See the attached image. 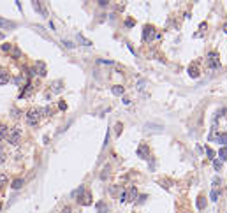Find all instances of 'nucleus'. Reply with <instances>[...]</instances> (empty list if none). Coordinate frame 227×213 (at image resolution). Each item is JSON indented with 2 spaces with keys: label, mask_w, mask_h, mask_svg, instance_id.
<instances>
[{
  "label": "nucleus",
  "mask_w": 227,
  "mask_h": 213,
  "mask_svg": "<svg viewBox=\"0 0 227 213\" xmlns=\"http://www.w3.org/2000/svg\"><path fill=\"white\" fill-rule=\"evenodd\" d=\"M72 195H79V197H78V203L79 204H85V206H86V204L92 203V195H90L88 192H85V187H79Z\"/></svg>",
  "instance_id": "1"
},
{
  "label": "nucleus",
  "mask_w": 227,
  "mask_h": 213,
  "mask_svg": "<svg viewBox=\"0 0 227 213\" xmlns=\"http://www.w3.org/2000/svg\"><path fill=\"white\" fill-rule=\"evenodd\" d=\"M41 115H42V109H39V108H32V109H28V113H27V122L30 123V125H37Z\"/></svg>",
  "instance_id": "2"
},
{
  "label": "nucleus",
  "mask_w": 227,
  "mask_h": 213,
  "mask_svg": "<svg viewBox=\"0 0 227 213\" xmlns=\"http://www.w3.org/2000/svg\"><path fill=\"white\" fill-rule=\"evenodd\" d=\"M20 139H21V129L20 127H14L11 131V134L7 136V141H9V144H18Z\"/></svg>",
  "instance_id": "3"
},
{
  "label": "nucleus",
  "mask_w": 227,
  "mask_h": 213,
  "mask_svg": "<svg viewBox=\"0 0 227 213\" xmlns=\"http://www.w3.org/2000/svg\"><path fill=\"white\" fill-rule=\"evenodd\" d=\"M208 65L211 67V69H218L220 67V62H218V53H209L208 55Z\"/></svg>",
  "instance_id": "4"
},
{
  "label": "nucleus",
  "mask_w": 227,
  "mask_h": 213,
  "mask_svg": "<svg viewBox=\"0 0 227 213\" xmlns=\"http://www.w3.org/2000/svg\"><path fill=\"white\" fill-rule=\"evenodd\" d=\"M153 37H155V27L146 25L145 28H143V39H145V41H152Z\"/></svg>",
  "instance_id": "5"
},
{
  "label": "nucleus",
  "mask_w": 227,
  "mask_h": 213,
  "mask_svg": "<svg viewBox=\"0 0 227 213\" xmlns=\"http://www.w3.org/2000/svg\"><path fill=\"white\" fill-rule=\"evenodd\" d=\"M137 155L141 157V159H150V148L146 146V144H139V148H137Z\"/></svg>",
  "instance_id": "6"
},
{
  "label": "nucleus",
  "mask_w": 227,
  "mask_h": 213,
  "mask_svg": "<svg viewBox=\"0 0 227 213\" xmlns=\"http://www.w3.org/2000/svg\"><path fill=\"white\" fill-rule=\"evenodd\" d=\"M136 197H137V189H136V187H130V189L127 190V203L136 201Z\"/></svg>",
  "instance_id": "7"
},
{
  "label": "nucleus",
  "mask_w": 227,
  "mask_h": 213,
  "mask_svg": "<svg viewBox=\"0 0 227 213\" xmlns=\"http://www.w3.org/2000/svg\"><path fill=\"white\" fill-rule=\"evenodd\" d=\"M35 72H39V76H46V63L39 60L35 63Z\"/></svg>",
  "instance_id": "8"
},
{
  "label": "nucleus",
  "mask_w": 227,
  "mask_h": 213,
  "mask_svg": "<svg viewBox=\"0 0 227 213\" xmlns=\"http://www.w3.org/2000/svg\"><path fill=\"white\" fill-rule=\"evenodd\" d=\"M97 213H109V206L104 201H99L97 203Z\"/></svg>",
  "instance_id": "9"
},
{
  "label": "nucleus",
  "mask_w": 227,
  "mask_h": 213,
  "mask_svg": "<svg viewBox=\"0 0 227 213\" xmlns=\"http://www.w3.org/2000/svg\"><path fill=\"white\" fill-rule=\"evenodd\" d=\"M34 4V9L37 11V12H41L42 16H48V12H46V9L42 7V2H32Z\"/></svg>",
  "instance_id": "10"
},
{
  "label": "nucleus",
  "mask_w": 227,
  "mask_h": 213,
  "mask_svg": "<svg viewBox=\"0 0 227 213\" xmlns=\"http://www.w3.org/2000/svg\"><path fill=\"white\" fill-rule=\"evenodd\" d=\"M11 76L7 71H0V85H5V83H9Z\"/></svg>",
  "instance_id": "11"
},
{
  "label": "nucleus",
  "mask_w": 227,
  "mask_h": 213,
  "mask_svg": "<svg viewBox=\"0 0 227 213\" xmlns=\"http://www.w3.org/2000/svg\"><path fill=\"white\" fill-rule=\"evenodd\" d=\"M111 92H113L114 95H123V93H125V88L122 86V85H114L113 88H111Z\"/></svg>",
  "instance_id": "12"
},
{
  "label": "nucleus",
  "mask_w": 227,
  "mask_h": 213,
  "mask_svg": "<svg viewBox=\"0 0 227 213\" xmlns=\"http://www.w3.org/2000/svg\"><path fill=\"white\" fill-rule=\"evenodd\" d=\"M0 27H5V28H14L16 25H14L12 21H7V20H4V18H0Z\"/></svg>",
  "instance_id": "13"
},
{
  "label": "nucleus",
  "mask_w": 227,
  "mask_h": 213,
  "mask_svg": "<svg viewBox=\"0 0 227 213\" xmlns=\"http://www.w3.org/2000/svg\"><path fill=\"white\" fill-rule=\"evenodd\" d=\"M188 74H190L192 78H197V76H199V69H197L196 65H190V67H188Z\"/></svg>",
  "instance_id": "14"
},
{
  "label": "nucleus",
  "mask_w": 227,
  "mask_h": 213,
  "mask_svg": "<svg viewBox=\"0 0 227 213\" xmlns=\"http://www.w3.org/2000/svg\"><path fill=\"white\" fill-rule=\"evenodd\" d=\"M218 157H220V160H225L227 159V146H222L218 150Z\"/></svg>",
  "instance_id": "15"
},
{
  "label": "nucleus",
  "mask_w": 227,
  "mask_h": 213,
  "mask_svg": "<svg viewBox=\"0 0 227 213\" xmlns=\"http://www.w3.org/2000/svg\"><path fill=\"white\" fill-rule=\"evenodd\" d=\"M218 195H220V192H218L217 189H213V190H211V192H209V199H211V201H213V203H217Z\"/></svg>",
  "instance_id": "16"
},
{
  "label": "nucleus",
  "mask_w": 227,
  "mask_h": 213,
  "mask_svg": "<svg viewBox=\"0 0 227 213\" xmlns=\"http://www.w3.org/2000/svg\"><path fill=\"white\" fill-rule=\"evenodd\" d=\"M21 187H23V180H21V178H16V180L12 182V189L18 190V189H21Z\"/></svg>",
  "instance_id": "17"
},
{
  "label": "nucleus",
  "mask_w": 227,
  "mask_h": 213,
  "mask_svg": "<svg viewBox=\"0 0 227 213\" xmlns=\"http://www.w3.org/2000/svg\"><path fill=\"white\" fill-rule=\"evenodd\" d=\"M197 208H199V210H204V208H206V199H204V197H199V199H197Z\"/></svg>",
  "instance_id": "18"
},
{
  "label": "nucleus",
  "mask_w": 227,
  "mask_h": 213,
  "mask_svg": "<svg viewBox=\"0 0 227 213\" xmlns=\"http://www.w3.org/2000/svg\"><path fill=\"white\" fill-rule=\"evenodd\" d=\"M78 41L81 42V44H85V46H92V42L88 41V39H85L83 35H78Z\"/></svg>",
  "instance_id": "19"
},
{
  "label": "nucleus",
  "mask_w": 227,
  "mask_h": 213,
  "mask_svg": "<svg viewBox=\"0 0 227 213\" xmlns=\"http://www.w3.org/2000/svg\"><path fill=\"white\" fill-rule=\"evenodd\" d=\"M213 167H215V171H220V167H222V160L213 159Z\"/></svg>",
  "instance_id": "20"
},
{
  "label": "nucleus",
  "mask_w": 227,
  "mask_h": 213,
  "mask_svg": "<svg viewBox=\"0 0 227 213\" xmlns=\"http://www.w3.org/2000/svg\"><path fill=\"white\" fill-rule=\"evenodd\" d=\"M220 144H227V134H220L218 136V139H217Z\"/></svg>",
  "instance_id": "21"
},
{
  "label": "nucleus",
  "mask_w": 227,
  "mask_h": 213,
  "mask_svg": "<svg viewBox=\"0 0 227 213\" xmlns=\"http://www.w3.org/2000/svg\"><path fill=\"white\" fill-rule=\"evenodd\" d=\"M220 183H222V180H220V178H218V176H215V178H213V180H211V187H213V189H215V187H218V185H220Z\"/></svg>",
  "instance_id": "22"
},
{
  "label": "nucleus",
  "mask_w": 227,
  "mask_h": 213,
  "mask_svg": "<svg viewBox=\"0 0 227 213\" xmlns=\"http://www.w3.org/2000/svg\"><path fill=\"white\" fill-rule=\"evenodd\" d=\"M12 44H9V42H5V44H2V51H12Z\"/></svg>",
  "instance_id": "23"
},
{
  "label": "nucleus",
  "mask_w": 227,
  "mask_h": 213,
  "mask_svg": "<svg viewBox=\"0 0 227 213\" xmlns=\"http://www.w3.org/2000/svg\"><path fill=\"white\" fill-rule=\"evenodd\" d=\"M4 183H7V174H4V173H0V187H2Z\"/></svg>",
  "instance_id": "24"
},
{
  "label": "nucleus",
  "mask_w": 227,
  "mask_h": 213,
  "mask_svg": "<svg viewBox=\"0 0 227 213\" xmlns=\"http://www.w3.org/2000/svg\"><path fill=\"white\" fill-rule=\"evenodd\" d=\"M12 56H14V58H20V56H21V51L18 50V48H12Z\"/></svg>",
  "instance_id": "25"
},
{
  "label": "nucleus",
  "mask_w": 227,
  "mask_h": 213,
  "mask_svg": "<svg viewBox=\"0 0 227 213\" xmlns=\"http://www.w3.org/2000/svg\"><path fill=\"white\" fill-rule=\"evenodd\" d=\"M120 201H122V203H127V190H123V192L120 194Z\"/></svg>",
  "instance_id": "26"
},
{
  "label": "nucleus",
  "mask_w": 227,
  "mask_h": 213,
  "mask_svg": "<svg viewBox=\"0 0 227 213\" xmlns=\"http://www.w3.org/2000/svg\"><path fill=\"white\" fill-rule=\"evenodd\" d=\"M5 132H7V127H5V125H0V137H4Z\"/></svg>",
  "instance_id": "27"
},
{
  "label": "nucleus",
  "mask_w": 227,
  "mask_h": 213,
  "mask_svg": "<svg viewBox=\"0 0 227 213\" xmlns=\"http://www.w3.org/2000/svg\"><path fill=\"white\" fill-rule=\"evenodd\" d=\"M60 85H62L60 81H58V83H53V90H55V92H60V90H62V88H60Z\"/></svg>",
  "instance_id": "28"
},
{
  "label": "nucleus",
  "mask_w": 227,
  "mask_h": 213,
  "mask_svg": "<svg viewBox=\"0 0 227 213\" xmlns=\"http://www.w3.org/2000/svg\"><path fill=\"white\" fill-rule=\"evenodd\" d=\"M206 153H208V157H209V159L213 160V157H215V152H213L211 148H208V150H206Z\"/></svg>",
  "instance_id": "29"
},
{
  "label": "nucleus",
  "mask_w": 227,
  "mask_h": 213,
  "mask_svg": "<svg viewBox=\"0 0 227 213\" xmlns=\"http://www.w3.org/2000/svg\"><path fill=\"white\" fill-rule=\"evenodd\" d=\"M63 44H65V48H69V50H72L74 48V44L71 41H63Z\"/></svg>",
  "instance_id": "30"
},
{
  "label": "nucleus",
  "mask_w": 227,
  "mask_h": 213,
  "mask_svg": "<svg viewBox=\"0 0 227 213\" xmlns=\"http://www.w3.org/2000/svg\"><path fill=\"white\" fill-rule=\"evenodd\" d=\"M122 129H123V125H122V123H116V134H120Z\"/></svg>",
  "instance_id": "31"
},
{
  "label": "nucleus",
  "mask_w": 227,
  "mask_h": 213,
  "mask_svg": "<svg viewBox=\"0 0 227 213\" xmlns=\"http://www.w3.org/2000/svg\"><path fill=\"white\" fill-rule=\"evenodd\" d=\"M62 213H72V210H71L69 206H65V208H63V210H62Z\"/></svg>",
  "instance_id": "32"
},
{
  "label": "nucleus",
  "mask_w": 227,
  "mask_h": 213,
  "mask_svg": "<svg viewBox=\"0 0 227 213\" xmlns=\"http://www.w3.org/2000/svg\"><path fill=\"white\" fill-rule=\"evenodd\" d=\"M125 25H127V27H134V21H132V20H127V21H125Z\"/></svg>",
  "instance_id": "33"
},
{
  "label": "nucleus",
  "mask_w": 227,
  "mask_h": 213,
  "mask_svg": "<svg viewBox=\"0 0 227 213\" xmlns=\"http://www.w3.org/2000/svg\"><path fill=\"white\" fill-rule=\"evenodd\" d=\"M107 4H109V2H106V0H101V2H99V5H101V7H106Z\"/></svg>",
  "instance_id": "34"
},
{
  "label": "nucleus",
  "mask_w": 227,
  "mask_h": 213,
  "mask_svg": "<svg viewBox=\"0 0 227 213\" xmlns=\"http://www.w3.org/2000/svg\"><path fill=\"white\" fill-rule=\"evenodd\" d=\"M123 104H125V106H130L132 102H130V99H127V97H125V99H123Z\"/></svg>",
  "instance_id": "35"
},
{
  "label": "nucleus",
  "mask_w": 227,
  "mask_h": 213,
  "mask_svg": "<svg viewBox=\"0 0 227 213\" xmlns=\"http://www.w3.org/2000/svg\"><path fill=\"white\" fill-rule=\"evenodd\" d=\"M60 109H62V111H63V109H67V104H65V102H60Z\"/></svg>",
  "instance_id": "36"
},
{
  "label": "nucleus",
  "mask_w": 227,
  "mask_h": 213,
  "mask_svg": "<svg viewBox=\"0 0 227 213\" xmlns=\"http://www.w3.org/2000/svg\"><path fill=\"white\" fill-rule=\"evenodd\" d=\"M4 159H5V157H4V153H2V152H0V164H2V162H4Z\"/></svg>",
  "instance_id": "37"
}]
</instances>
